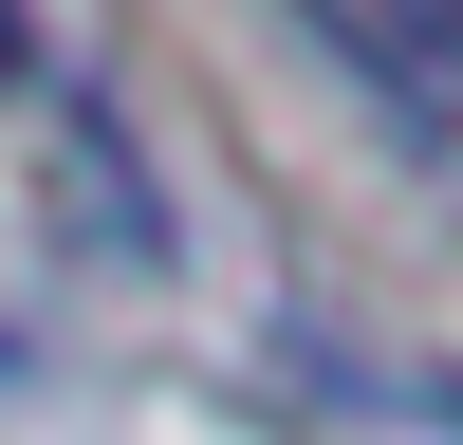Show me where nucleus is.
<instances>
[{
    "label": "nucleus",
    "instance_id": "f257e3e1",
    "mask_svg": "<svg viewBox=\"0 0 463 445\" xmlns=\"http://www.w3.org/2000/svg\"><path fill=\"white\" fill-rule=\"evenodd\" d=\"M297 19H316L334 56L408 111V130H445V148H463V0H297Z\"/></svg>",
    "mask_w": 463,
    "mask_h": 445
},
{
    "label": "nucleus",
    "instance_id": "f03ea898",
    "mask_svg": "<svg viewBox=\"0 0 463 445\" xmlns=\"http://www.w3.org/2000/svg\"><path fill=\"white\" fill-rule=\"evenodd\" d=\"M19 56H37V19H19V0H0V74H19Z\"/></svg>",
    "mask_w": 463,
    "mask_h": 445
}]
</instances>
